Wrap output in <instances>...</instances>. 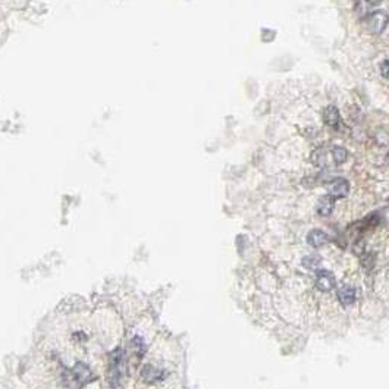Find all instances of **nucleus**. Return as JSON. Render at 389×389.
<instances>
[{
	"instance_id": "obj_11",
	"label": "nucleus",
	"mask_w": 389,
	"mask_h": 389,
	"mask_svg": "<svg viewBox=\"0 0 389 389\" xmlns=\"http://www.w3.org/2000/svg\"><path fill=\"white\" fill-rule=\"evenodd\" d=\"M329 241L328 234L322 229H311L307 234V243L314 248L323 247Z\"/></svg>"
},
{
	"instance_id": "obj_12",
	"label": "nucleus",
	"mask_w": 389,
	"mask_h": 389,
	"mask_svg": "<svg viewBox=\"0 0 389 389\" xmlns=\"http://www.w3.org/2000/svg\"><path fill=\"white\" fill-rule=\"evenodd\" d=\"M131 348H133V353L138 357V359H141L144 356V353H145V344H144V339L140 338V337H134L131 339Z\"/></svg>"
},
{
	"instance_id": "obj_9",
	"label": "nucleus",
	"mask_w": 389,
	"mask_h": 389,
	"mask_svg": "<svg viewBox=\"0 0 389 389\" xmlns=\"http://www.w3.org/2000/svg\"><path fill=\"white\" fill-rule=\"evenodd\" d=\"M323 122L326 123L329 128L338 129L339 123H341V113H339L337 106L329 104L328 107H325V110H323Z\"/></svg>"
},
{
	"instance_id": "obj_1",
	"label": "nucleus",
	"mask_w": 389,
	"mask_h": 389,
	"mask_svg": "<svg viewBox=\"0 0 389 389\" xmlns=\"http://www.w3.org/2000/svg\"><path fill=\"white\" fill-rule=\"evenodd\" d=\"M348 152L337 144H328L316 149L310 159L311 163L318 168H332V166H341L347 160Z\"/></svg>"
},
{
	"instance_id": "obj_10",
	"label": "nucleus",
	"mask_w": 389,
	"mask_h": 389,
	"mask_svg": "<svg viewBox=\"0 0 389 389\" xmlns=\"http://www.w3.org/2000/svg\"><path fill=\"white\" fill-rule=\"evenodd\" d=\"M334 209H335V198H332L329 194L319 198L318 205H316V212L319 216L328 217L334 212Z\"/></svg>"
},
{
	"instance_id": "obj_14",
	"label": "nucleus",
	"mask_w": 389,
	"mask_h": 389,
	"mask_svg": "<svg viewBox=\"0 0 389 389\" xmlns=\"http://www.w3.org/2000/svg\"><path fill=\"white\" fill-rule=\"evenodd\" d=\"M380 73L385 80H389V59L380 63Z\"/></svg>"
},
{
	"instance_id": "obj_4",
	"label": "nucleus",
	"mask_w": 389,
	"mask_h": 389,
	"mask_svg": "<svg viewBox=\"0 0 389 389\" xmlns=\"http://www.w3.org/2000/svg\"><path fill=\"white\" fill-rule=\"evenodd\" d=\"M389 24V16L386 12L383 10H375L369 13L364 20V27L373 35H379L383 31L386 30Z\"/></svg>"
},
{
	"instance_id": "obj_15",
	"label": "nucleus",
	"mask_w": 389,
	"mask_h": 389,
	"mask_svg": "<svg viewBox=\"0 0 389 389\" xmlns=\"http://www.w3.org/2000/svg\"><path fill=\"white\" fill-rule=\"evenodd\" d=\"M367 3H369L370 6H378V5H380L383 0H366Z\"/></svg>"
},
{
	"instance_id": "obj_16",
	"label": "nucleus",
	"mask_w": 389,
	"mask_h": 389,
	"mask_svg": "<svg viewBox=\"0 0 389 389\" xmlns=\"http://www.w3.org/2000/svg\"><path fill=\"white\" fill-rule=\"evenodd\" d=\"M386 162L389 163V152H388V154H386Z\"/></svg>"
},
{
	"instance_id": "obj_2",
	"label": "nucleus",
	"mask_w": 389,
	"mask_h": 389,
	"mask_svg": "<svg viewBox=\"0 0 389 389\" xmlns=\"http://www.w3.org/2000/svg\"><path fill=\"white\" fill-rule=\"evenodd\" d=\"M96 379L91 369L85 363H77L71 369H66L62 373V382L65 388L68 389H81L85 385L91 383Z\"/></svg>"
},
{
	"instance_id": "obj_3",
	"label": "nucleus",
	"mask_w": 389,
	"mask_h": 389,
	"mask_svg": "<svg viewBox=\"0 0 389 389\" xmlns=\"http://www.w3.org/2000/svg\"><path fill=\"white\" fill-rule=\"evenodd\" d=\"M125 354L121 348L115 349L109 356V369H107V388L116 389L123 376H125Z\"/></svg>"
},
{
	"instance_id": "obj_8",
	"label": "nucleus",
	"mask_w": 389,
	"mask_h": 389,
	"mask_svg": "<svg viewBox=\"0 0 389 389\" xmlns=\"http://www.w3.org/2000/svg\"><path fill=\"white\" fill-rule=\"evenodd\" d=\"M166 376L163 370L156 367L153 364H145L143 369H141V378L145 383H157V382H162Z\"/></svg>"
},
{
	"instance_id": "obj_13",
	"label": "nucleus",
	"mask_w": 389,
	"mask_h": 389,
	"mask_svg": "<svg viewBox=\"0 0 389 389\" xmlns=\"http://www.w3.org/2000/svg\"><path fill=\"white\" fill-rule=\"evenodd\" d=\"M322 263V258L318 254H311V256H306L303 258V266L308 269V270H319V266Z\"/></svg>"
},
{
	"instance_id": "obj_5",
	"label": "nucleus",
	"mask_w": 389,
	"mask_h": 389,
	"mask_svg": "<svg viewBox=\"0 0 389 389\" xmlns=\"http://www.w3.org/2000/svg\"><path fill=\"white\" fill-rule=\"evenodd\" d=\"M349 193V182L344 178H335L328 182V194L339 200V198H345Z\"/></svg>"
},
{
	"instance_id": "obj_6",
	"label": "nucleus",
	"mask_w": 389,
	"mask_h": 389,
	"mask_svg": "<svg viewBox=\"0 0 389 389\" xmlns=\"http://www.w3.org/2000/svg\"><path fill=\"white\" fill-rule=\"evenodd\" d=\"M316 287L322 292H329L337 287V279L329 270H316Z\"/></svg>"
},
{
	"instance_id": "obj_7",
	"label": "nucleus",
	"mask_w": 389,
	"mask_h": 389,
	"mask_svg": "<svg viewBox=\"0 0 389 389\" xmlns=\"http://www.w3.org/2000/svg\"><path fill=\"white\" fill-rule=\"evenodd\" d=\"M337 297H338L341 306L348 307V306H353L357 301V289L351 287V285H342L337 291Z\"/></svg>"
}]
</instances>
